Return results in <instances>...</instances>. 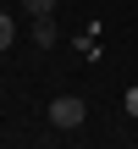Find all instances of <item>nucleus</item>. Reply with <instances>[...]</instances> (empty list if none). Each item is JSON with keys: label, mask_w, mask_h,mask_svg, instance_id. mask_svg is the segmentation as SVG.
Masks as SVG:
<instances>
[{"label": "nucleus", "mask_w": 138, "mask_h": 149, "mask_svg": "<svg viewBox=\"0 0 138 149\" xmlns=\"http://www.w3.org/2000/svg\"><path fill=\"white\" fill-rule=\"evenodd\" d=\"M44 116H50V127H55V133H77V127L89 122V105H83L77 94H61V100H50V111H44Z\"/></svg>", "instance_id": "obj_1"}, {"label": "nucleus", "mask_w": 138, "mask_h": 149, "mask_svg": "<svg viewBox=\"0 0 138 149\" xmlns=\"http://www.w3.org/2000/svg\"><path fill=\"white\" fill-rule=\"evenodd\" d=\"M33 44H44V50H50V44H61V28H55V17H50V11H39V17H33Z\"/></svg>", "instance_id": "obj_2"}, {"label": "nucleus", "mask_w": 138, "mask_h": 149, "mask_svg": "<svg viewBox=\"0 0 138 149\" xmlns=\"http://www.w3.org/2000/svg\"><path fill=\"white\" fill-rule=\"evenodd\" d=\"M122 111H127V116H138V88H127V94H122Z\"/></svg>", "instance_id": "obj_3"}, {"label": "nucleus", "mask_w": 138, "mask_h": 149, "mask_svg": "<svg viewBox=\"0 0 138 149\" xmlns=\"http://www.w3.org/2000/svg\"><path fill=\"white\" fill-rule=\"evenodd\" d=\"M6 44H11V22L0 17V50H6Z\"/></svg>", "instance_id": "obj_4"}]
</instances>
